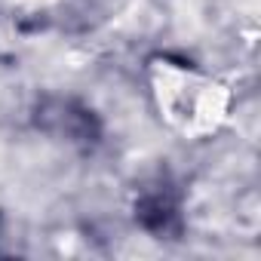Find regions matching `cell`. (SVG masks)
I'll use <instances>...</instances> for the list:
<instances>
[{
	"instance_id": "obj_1",
	"label": "cell",
	"mask_w": 261,
	"mask_h": 261,
	"mask_svg": "<svg viewBox=\"0 0 261 261\" xmlns=\"http://www.w3.org/2000/svg\"><path fill=\"white\" fill-rule=\"evenodd\" d=\"M148 92L166 129L188 142L212 139L233 111V92L224 80L169 56L148 62Z\"/></svg>"
}]
</instances>
